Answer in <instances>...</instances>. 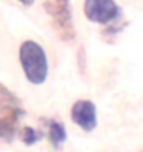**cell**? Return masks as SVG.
<instances>
[{"mask_svg":"<svg viewBox=\"0 0 143 152\" xmlns=\"http://www.w3.org/2000/svg\"><path fill=\"white\" fill-rule=\"evenodd\" d=\"M126 25L127 24L111 25V26L107 28L106 30H104L102 31V37H104V39L106 42H108V43H111L116 38V36L123 31V28H126Z\"/></svg>","mask_w":143,"mask_h":152,"instance_id":"8","label":"cell"},{"mask_svg":"<svg viewBox=\"0 0 143 152\" xmlns=\"http://www.w3.org/2000/svg\"><path fill=\"white\" fill-rule=\"evenodd\" d=\"M43 134L40 132H36L35 129L32 127H24L23 129V134H22V141L27 145H34L35 142H38L40 139H42Z\"/></svg>","mask_w":143,"mask_h":152,"instance_id":"7","label":"cell"},{"mask_svg":"<svg viewBox=\"0 0 143 152\" xmlns=\"http://www.w3.org/2000/svg\"><path fill=\"white\" fill-rule=\"evenodd\" d=\"M74 124L85 132H91L97 126V113L95 104L89 100H79L74 104L70 111Z\"/></svg>","mask_w":143,"mask_h":152,"instance_id":"5","label":"cell"},{"mask_svg":"<svg viewBox=\"0 0 143 152\" xmlns=\"http://www.w3.org/2000/svg\"><path fill=\"white\" fill-rule=\"evenodd\" d=\"M19 58L27 79L33 84H42L47 77V58L44 49L34 41H27L20 47Z\"/></svg>","mask_w":143,"mask_h":152,"instance_id":"1","label":"cell"},{"mask_svg":"<svg viewBox=\"0 0 143 152\" xmlns=\"http://www.w3.org/2000/svg\"><path fill=\"white\" fill-rule=\"evenodd\" d=\"M84 12L91 22L107 24L120 15V8L115 0H86Z\"/></svg>","mask_w":143,"mask_h":152,"instance_id":"3","label":"cell"},{"mask_svg":"<svg viewBox=\"0 0 143 152\" xmlns=\"http://www.w3.org/2000/svg\"><path fill=\"white\" fill-rule=\"evenodd\" d=\"M20 4H22L24 7H31L34 4V0H18Z\"/></svg>","mask_w":143,"mask_h":152,"instance_id":"9","label":"cell"},{"mask_svg":"<svg viewBox=\"0 0 143 152\" xmlns=\"http://www.w3.org/2000/svg\"><path fill=\"white\" fill-rule=\"evenodd\" d=\"M24 111L18 105V102L0 103V138L11 142L14 138L19 118Z\"/></svg>","mask_w":143,"mask_h":152,"instance_id":"4","label":"cell"},{"mask_svg":"<svg viewBox=\"0 0 143 152\" xmlns=\"http://www.w3.org/2000/svg\"><path fill=\"white\" fill-rule=\"evenodd\" d=\"M44 10L52 18L55 33L65 43H70L76 37V30L72 20V7L70 0H45Z\"/></svg>","mask_w":143,"mask_h":152,"instance_id":"2","label":"cell"},{"mask_svg":"<svg viewBox=\"0 0 143 152\" xmlns=\"http://www.w3.org/2000/svg\"><path fill=\"white\" fill-rule=\"evenodd\" d=\"M49 138L54 149H59L63 145L64 142L67 140V132L62 123L56 121H52L50 123Z\"/></svg>","mask_w":143,"mask_h":152,"instance_id":"6","label":"cell"}]
</instances>
